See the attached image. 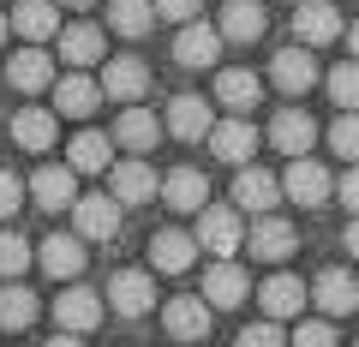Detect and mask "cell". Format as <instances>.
I'll list each match as a JSON object with an SVG mask.
<instances>
[{
	"instance_id": "1",
	"label": "cell",
	"mask_w": 359,
	"mask_h": 347,
	"mask_svg": "<svg viewBox=\"0 0 359 347\" xmlns=\"http://www.w3.org/2000/svg\"><path fill=\"white\" fill-rule=\"evenodd\" d=\"M198 245L216 252V257H233V252L245 245L240 210H233V204H204V210H198Z\"/></svg>"
},
{
	"instance_id": "2",
	"label": "cell",
	"mask_w": 359,
	"mask_h": 347,
	"mask_svg": "<svg viewBox=\"0 0 359 347\" xmlns=\"http://www.w3.org/2000/svg\"><path fill=\"white\" fill-rule=\"evenodd\" d=\"M245 252H252V257H264V264H287V257L299 252V228L264 210V216H257V228L245 233Z\"/></svg>"
},
{
	"instance_id": "3",
	"label": "cell",
	"mask_w": 359,
	"mask_h": 347,
	"mask_svg": "<svg viewBox=\"0 0 359 347\" xmlns=\"http://www.w3.org/2000/svg\"><path fill=\"white\" fill-rule=\"evenodd\" d=\"M335 192V180L323 174V162H311V156H287V174H282V198H294V204L318 210L323 198Z\"/></svg>"
},
{
	"instance_id": "4",
	"label": "cell",
	"mask_w": 359,
	"mask_h": 347,
	"mask_svg": "<svg viewBox=\"0 0 359 347\" xmlns=\"http://www.w3.org/2000/svg\"><path fill=\"white\" fill-rule=\"evenodd\" d=\"M245 299H252V275H245L233 257H222V264L204 270V306L210 311H233V306H245Z\"/></svg>"
},
{
	"instance_id": "5",
	"label": "cell",
	"mask_w": 359,
	"mask_h": 347,
	"mask_svg": "<svg viewBox=\"0 0 359 347\" xmlns=\"http://www.w3.org/2000/svg\"><path fill=\"white\" fill-rule=\"evenodd\" d=\"M204 144H210V150L222 156V162L245 168V162H252V156H257V126H252V120H245V114H228V120H216V126L204 132Z\"/></svg>"
},
{
	"instance_id": "6",
	"label": "cell",
	"mask_w": 359,
	"mask_h": 347,
	"mask_svg": "<svg viewBox=\"0 0 359 347\" xmlns=\"http://www.w3.org/2000/svg\"><path fill=\"white\" fill-rule=\"evenodd\" d=\"M102 96L108 102H144V96H150V66H144L138 54H114V60L102 66Z\"/></svg>"
},
{
	"instance_id": "7",
	"label": "cell",
	"mask_w": 359,
	"mask_h": 347,
	"mask_svg": "<svg viewBox=\"0 0 359 347\" xmlns=\"http://www.w3.org/2000/svg\"><path fill=\"white\" fill-rule=\"evenodd\" d=\"M156 186H162V174H156L150 162H138V156H132V162H108V192L120 198V210H138V204H150L156 198Z\"/></svg>"
},
{
	"instance_id": "8",
	"label": "cell",
	"mask_w": 359,
	"mask_h": 347,
	"mask_svg": "<svg viewBox=\"0 0 359 347\" xmlns=\"http://www.w3.org/2000/svg\"><path fill=\"white\" fill-rule=\"evenodd\" d=\"M72 222H78V240L84 245H102L120 233V198H72Z\"/></svg>"
},
{
	"instance_id": "9",
	"label": "cell",
	"mask_w": 359,
	"mask_h": 347,
	"mask_svg": "<svg viewBox=\"0 0 359 347\" xmlns=\"http://www.w3.org/2000/svg\"><path fill=\"white\" fill-rule=\"evenodd\" d=\"M102 102H108V96H102V84H96V78H90L84 66H72L66 78H54V108H60V114H72V120H90V114H96Z\"/></svg>"
},
{
	"instance_id": "10",
	"label": "cell",
	"mask_w": 359,
	"mask_h": 347,
	"mask_svg": "<svg viewBox=\"0 0 359 347\" xmlns=\"http://www.w3.org/2000/svg\"><path fill=\"white\" fill-rule=\"evenodd\" d=\"M162 329L174 335V341H204L210 335V306H204V294H174L162 306Z\"/></svg>"
},
{
	"instance_id": "11",
	"label": "cell",
	"mask_w": 359,
	"mask_h": 347,
	"mask_svg": "<svg viewBox=\"0 0 359 347\" xmlns=\"http://www.w3.org/2000/svg\"><path fill=\"white\" fill-rule=\"evenodd\" d=\"M6 78H13V90H25V96L54 90V54H42V42H25V48L6 60Z\"/></svg>"
},
{
	"instance_id": "12",
	"label": "cell",
	"mask_w": 359,
	"mask_h": 347,
	"mask_svg": "<svg viewBox=\"0 0 359 347\" xmlns=\"http://www.w3.org/2000/svg\"><path fill=\"white\" fill-rule=\"evenodd\" d=\"M108 306H114L120 318H150V311H156V282L144 270H114V282H108Z\"/></svg>"
},
{
	"instance_id": "13",
	"label": "cell",
	"mask_w": 359,
	"mask_h": 347,
	"mask_svg": "<svg viewBox=\"0 0 359 347\" xmlns=\"http://www.w3.org/2000/svg\"><path fill=\"white\" fill-rule=\"evenodd\" d=\"M84 257H90V245L78 240V233H48V240L36 245V264L54 275V282H72V275H84Z\"/></svg>"
},
{
	"instance_id": "14",
	"label": "cell",
	"mask_w": 359,
	"mask_h": 347,
	"mask_svg": "<svg viewBox=\"0 0 359 347\" xmlns=\"http://www.w3.org/2000/svg\"><path fill=\"white\" fill-rule=\"evenodd\" d=\"M54 48H60L66 66H96V60L108 54V36L90 25V18H78V25H60V30H54Z\"/></svg>"
},
{
	"instance_id": "15",
	"label": "cell",
	"mask_w": 359,
	"mask_h": 347,
	"mask_svg": "<svg viewBox=\"0 0 359 347\" xmlns=\"http://www.w3.org/2000/svg\"><path fill=\"white\" fill-rule=\"evenodd\" d=\"M216 54H222V30H216V25H198V18L180 25V36H174V60H180V66L204 72V66H216Z\"/></svg>"
},
{
	"instance_id": "16",
	"label": "cell",
	"mask_w": 359,
	"mask_h": 347,
	"mask_svg": "<svg viewBox=\"0 0 359 347\" xmlns=\"http://www.w3.org/2000/svg\"><path fill=\"white\" fill-rule=\"evenodd\" d=\"M156 198H162L168 210H180V216H192V210H204V204H210V180L198 174V168H174V174H162Z\"/></svg>"
},
{
	"instance_id": "17",
	"label": "cell",
	"mask_w": 359,
	"mask_h": 347,
	"mask_svg": "<svg viewBox=\"0 0 359 347\" xmlns=\"http://www.w3.org/2000/svg\"><path fill=\"white\" fill-rule=\"evenodd\" d=\"M269 78H276V90H282V96H306L311 84H318V60H311L306 42H299V48H282L276 60H269Z\"/></svg>"
},
{
	"instance_id": "18",
	"label": "cell",
	"mask_w": 359,
	"mask_h": 347,
	"mask_svg": "<svg viewBox=\"0 0 359 347\" xmlns=\"http://www.w3.org/2000/svg\"><path fill=\"white\" fill-rule=\"evenodd\" d=\"M294 30H299L306 48H323V42H335L347 25H341V13H335L330 0H299L294 6Z\"/></svg>"
},
{
	"instance_id": "19",
	"label": "cell",
	"mask_w": 359,
	"mask_h": 347,
	"mask_svg": "<svg viewBox=\"0 0 359 347\" xmlns=\"http://www.w3.org/2000/svg\"><path fill=\"white\" fill-rule=\"evenodd\" d=\"M269 144L282 156H311V144H318V120L306 114V108H282V114L269 120Z\"/></svg>"
},
{
	"instance_id": "20",
	"label": "cell",
	"mask_w": 359,
	"mask_h": 347,
	"mask_svg": "<svg viewBox=\"0 0 359 347\" xmlns=\"http://www.w3.org/2000/svg\"><path fill=\"white\" fill-rule=\"evenodd\" d=\"M102 311H108V299L90 294V287H66V294L54 299V318H60V329H72V335H90L96 323H102Z\"/></svg>"
},
{
	"instance_id": "21",
	"label": "cell",
	"mask_w": 359,
	"mask_h": 347,
	"mask_svg": "<svg viewBox=\"0 0 359 347\" xmlns=\"http://www.w3.org/2000/svg\"><path fill=\"white\" fill-rule=\"evenodd\" d=\"M276 198H282V180L269 174V168H240V180H233V210H252V216H264V210H276Z\"/></svg>"
},
{
	"instance_id": "22",
	"label": "cell",
	"mask_w": 359,
	"mask_h": 347,
	"mask_svg": "<svg viewBox=\"0 0 359 347\" xmlns=\"http://www.w3.org/2000/svg\"><path fill=\"white\" fill-rule=\"evenodd\" d=\"M150 264L156 270H168V275H186L198 264V233H186V228H162L150 240Z\"/></svg>"
},
{
	"instance_id": "23",
	"label": "cell",
	"mask_w": 359,
	"mask_h": 347,
	"mask_svg": "<svg viewBox=\"0 0 359 347\" xmlns=\"http://www.w3.org/2000/svg\"><path fill=\"white\" fill-rule=\"evenodd\" d=\"M210 126H216V114H210L204 96H174V102H168V132H174L180 144H204Z\"/></svg>"
},
{
	"instance_id": "24",
	"label": "cell",
	"mask_w": 359,
	"mask_h": 347,
	"mask_svg": "<svg viewBox=\"0 0 359 347\" xmlns=\"http://www.w3.org/2000/svg\"><path fill=\"white\" fill-rule=\"evenodd\" d=\"M257 299H264V311H269V318L282 323V318H299V311H306L311 287L299 282V275H287V270H282V275H269V282L257 287Z\"/></svg>"
},
{
	"instance_id": "25",
	"label": "cell",
	"mask_w": 359,
	"mask_h": 347,
	"mask_svg": "<svg viewBox=\"0 0 359 347\" xmlns=\"http://www.w3.org/2000/svg\"><path fill=\"white\" fill-rule=\"evenodd\" d=\"M264 25H269L264 0H228V6H222V18H216L222 42H257V36H264Z\"/></svg>"
},
{
	"instance_id": "26",
	"label": "cell",
	"mask_w": 359,
	"mask_h": 347,
	"mask_svg": "<svg viewBox=\"0 0 359 347\" xmlns=\"http://www.w3.org/2000/svg\"><path fill=\"white\" fill-rule=\"evenodd\" d=\"M6 18H13V30L25 42H54V30H60V0H18Z\"/></svg>"
},
{
	"instance_id": "27",
	"label": "cell",
	"mask_w": 359,
	"mask_h": 347,
	"mask_svg": "<svg viewBox=\"0 0 359 347\" xmlns=\"http://www.w3.org/2000/svg\"><path fill=\"white\" fill-rule=\"evenodd\" d=\"M216 102L228 108V114H252V108L264 102V84H257V72H245V66L216 72Z\"/></svg>"
},
{
	"instance_id": "28",
	"label": "cell",
	"mask_w": 359,
	"mask_h": 347,
	"mask_svg": "<svg viewBox=\"0 0 359 347\" xmlns=\"http://www.w3.org/2000/svg\"><path fill=\"white\" fill-rule=\"evenodd\" d=\"M108 138H114L120 150H150V144L162 138V120H156V114H150L144 102H126V108H120V120H114V132H108Z\"/></svg>"
},
{
	"instance_id": "29",
	"label": "cell",
	"mask_w": 359,
	"mask_h": 347,
	"mask_svg": "<svg viewBox=\"0 0 359 347\" xmlns=\"http://www.w3.org/2000/svg\"><path fill=\"white\" fill-rule=\"evenodd\" d=\"M311 299L323 306V318H347V311H359V282L347 270H323L311 282Z\"/></svg>"
},
{
	"instance_id": "30",
	"label": "cell",
	"mask_w": 359,
	"mask_h": 347,
	"mask_svg": "<svg viewBox=\"0 0 359 347\" xmlns=\"http://www.w3.org/2000/svg\"><path fill=\"white\" fill-rule=\"evenodd\" d=\"M108 162H114V138L108 132H78L66 144V168L72 174H108Z\"/></svg>"
},
{
	"instance_id": "31",
	"label": "cell",
	"mask_w": 359,
	"mask_h": 347,
	"mask_svg": "<svg viewBox=\"0 0 359 347\" xmlns=\"http://www.w3.org/2000/svg\"><path fill=\"white\" fill-rule=\"evenodd\" d=\"M30 198H36V210H72V198H78V174H72V168H36Z\"/></svg>"
},
{
	"instance_id": "32",
	"label": "cell",
	"mask_w": 359,
	"mask_h": 347,
	"mask_svg": "<svg viewBox=\"0 0 359 347\" xmlns=\"http://www.w3.org/2000/svg\"><path fill=\"white\" fill-rule=\"evenodd\" d=\"M54 138H60V126H54V114L48 108H18L13 114V144L18 150H54Z\"/></svg>"
},
{
	"instance_id": "33",
	"label": "cell",
	"mask_w": 359,
	"mask_h": 347,
	"mask_svg": "<svg viewBox=\"0 0 359 347\" xmlns=\"http://www.w3.org/2000/svg\"><path fill=\"white\" fill-rule=\"evenodd\" d=\"M150 25H156V6L150 0H108V30L114 36H150Z\"/></svg>"
},
{
	"instance_id": "34",
	"label": "cell",
	"mask_w": 359,
	"mask_h": 347,
	"mask_svg": "<svg viewBox=\"0 0 359 347\" xmlns=\"http://www.w3.org/2000/svg\"><path fill=\"white\" fill-rule=\"evenodd\" d=\"M30 323H36V294L6 282L0 287V329H30Z\"/></svg>"
},
{
	"instance_id": "35",
	"label": "cell",
	"mask_w": 359,
	"mask_h": 347,
	"mask_svg": "<svg viewBox=\"0 0 359 347\" xmlns=\"http://www.w3.org/2000/svg\"><path fill=\"white\" fill-rule=\"evenodd\" d=\"M30 264H36L30 240H25V233H13V228H6V233H0V275L13 282V275H25V270H30Z\"/></svg>"
},
{
	"instance_id": "36",
	"label": "cell",
	"mask_w": 359,
	"mask_h": 347,
	"mask_svg": "<svg viewBox=\"0 0 359 347\" xmlns=\"http://www.w3.org/2000/svg\"><path fill=\"white\" fill-rule=\"evenodd\" d=\"M323 84H330V96L341 108H359V60H347V66H335L330 78H323Z\"/></svg>"
},
{
	"instance_id": "37",
	"label": "cell",
	"mask_w": 359,
	"mask_h": 347,
	"mask_svg": "<svg viewBox=\"0 0 359 347\" xmlns=\"http://www.w3.org/2000/svg\"><path fill=\"white\" fill-rule=\"evenodd\" d=\"M330 150L347 156V162H359V114H353V108H347V114L330 126Z\"/></svg>"
},
{
	"instance_id": "38",
	"label": "cell",
	"mask_w": 359,
	"mask_h": 347,
	"mask_svg": "<svg viewBox=\"0 0 359 347\" xmlns=\"http://www.w3.org/2000/svg\"><path fill=\"white\" fill-rule=\"evenodd\" d=\"M287 347H341V335H335V323H323V318H306L294 329V341Z\"/></svg>"
},
{
	"instance_id": "39",
	"label": "cell",
	"mask_w": 359,
	"mask_h": 347,
	"mask_svg": "<svg viewBox=\"0 0 359 347\" xmlns=\"http://www.w3.org/2000/svg\"><path fill=\"white\" fill-rule=\"evenodd\" d=\"M240 347H287L282 323L269 318V323H252V329H240Z\"/></svg>"
},
{
	"instance_id": "40",
	"label": "cell",
	"mask_w": 359,
	"mask_h": 347,
	"mask_svg": "<svg viewBox=\"0 0 359 347\" xmlns=\"http://www.w3.org/2000/svg\"><path fill=\"white\" fill-rule=\"evenodd\" d=\"M18 204H25V180L0 168V222H6V216H18Z\"/></svg>"
},
{
	"instance_id": "41",
	"label": "cell",
	"mask_w": 359,
	"mask_h": 347,
	"mask_svg": "<svg viewBox=\"0 0 359 347\" xmlns=\"http://www.w3.org/2000/svg\"><path fill=\"white\" fill-rule=\"evenodd\" d=\"M150 6H156V18H174V25H186V18L204 13V0H150Z\"/></svg>"
},
{
	"instance_id": "42",
	"label": "cell",
	"mask_w": 359,
	"mask_h": 347,
	"mask_svg": "<svg viewBox=\"0 0 359 347\" xmlns=\"http://www.w3.org/2000/svg\"><path fill=\"white\" fill-rule=\"evenodd\" d=\"M335 192H341V204H347V210L359 216V162H353V168L341 174V186H335Z\"/></svg>"
},
{
	"instance_id": "43",
	"label": "cell",
	"mask_w": 359,
	"mask_h": 347,
	"mask_svg": "<svg viewBox=\"0 0 359 347\" xmlns=\"http://www.w3.org/2000/svg\"><path fill=\"white\" fill-rule=\"evenodd\" d=\"M42 347H84V335H72V329H60L54 341H42Z\"/></svg>"
},
{
	"instance_id": "44",
	"label": "cell",
	"mask_w": 359,
	"mask_h": 347,
	"mask_svg": "<svg viewBox=\"0 0 359 347\" xmlns=\"http://www.w3.org/2000/svg\"><path fill=\"white\" fill-rule=\"evenodd\" d=\"M347 252H353V257H359V216H353V222H347Z\"/></svg>"
},
{
	"instance_id": "45",
	"label": "cell",
	"mask_w": 359,
	"mask_h": 347,
	"mask_svg": "<svg viewBox=\"0 0 359 347\" xmlns=\"http://www.w3.org/2000/svg\"><path fill=\"white\" fill-rule=\"evenodd\" d=\"M347 48H353V60H359V25H347Z\"/></svg>"
},
{
	"instance_id": "46",
	"label": "cell",
	"mask_w": 359,
	"mask_h": 347,
	"mask_svg": "<svg viewBox=\"0 0 359 347\" xmlns=\"http://www.w3.org/2000/svg\"><path fill=\"white\" fill-rule=\"evenodd\" d=\"M6 36H13V18H6V13H0V48H6Z\"/></svg>"
},
{
	"instance_id": "47",
	"label": "cell",
	"mask_w": 359,
	"mask_h": 347,
	"mask_svg": "<svg viewBox=\"0 0 359 347\" xmlns=\"http://www.w3.org/2000/svg\"><path fill=\"white\" fill-rule=\"evenodd\" d=\"M60 6H78V13H84V6H96V0H60Z\"/></svg>"
},
{
	"instance_id": "48",
	"label": "cell",
	"mask_w": 359,
	"mask_h": 347,
	"mask_svg": "<svg viewBox=\"0 0 359 347\" xmlns=\"http://www.w3.org/2000/svg\"><path fill=\"white\" fill-rule=\"evenodd\" d=\"M353 347H359V341H353Z\"/></svg>"
}]
</instances>
